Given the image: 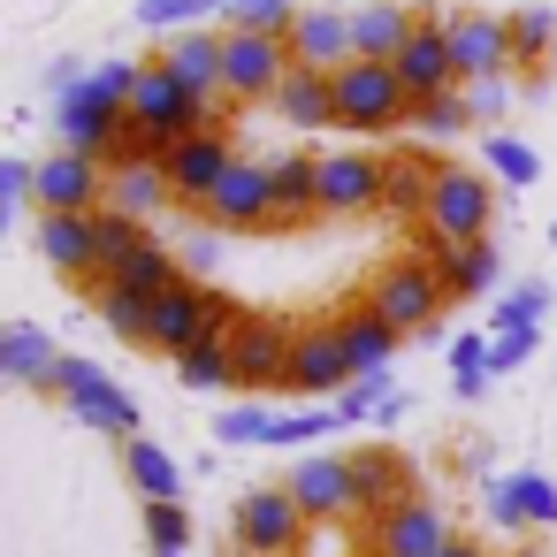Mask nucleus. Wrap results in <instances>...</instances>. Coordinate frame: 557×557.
Returning a JSON list of instances; mask_svg holds the SVG:
<instances>
[{
  "mask_svg": "<svg viewBox=\"0 0 557 557\" xmlns=\"http://www.w3.org/2000/svg\"><path fill=\"white\" fill-rule=\"evenodd\" d=\"M222 123V108L214 100H199L161 54L146 62V77H138V92H131V131H138V153L146 161H161V153H176L184 138H199V131H214Z\"/></svg>",
  "mask_w": 557,
  "mask_h": 557,
  "instance_id": "nucleus-1",
  "label": "nucleus"
},
{
  "mask_svg": "<svg viewBox=\"0 0 557 557\" xmlns=\"http://www.w3.org/2000/svg\"><path fill=\"white\" fill-rule=\"evenodd\" d=\"M329 85H336V131H359V138L412 131V92H405L397 62H344Z\"/></svg>",
  "mask_w": 557,
  "mask_h": 557,
  "instance_id": "nucleus-2",
  "label": "nucleus"
},
{
  "mask_svg": "<svg viewBox=\"0 0 557 557\" xmlns=\"http://www.w3.org/2000/svg\"><path fill=\"white\" fill-rule=\"evenodd\" d=\"M367 306L397 329V336H428L435 321H443V306H450V290H443V268L428 260V252H397L389 268H374V283H367Z\"/></svg>",
  "mask_w": 557,
  "mask_h": 557,
  "instance_id": "nucleus-3",
  "label": "nucleus"
},
{
  "mask_svg": "<svg viewBox=\"0 0 557 557\" xmlns=\"http://www.w3.org/2000/svg\"><path fill=\"white\" fill-rule=\"evenodd\" d=\"M237 321H245V306H237V298H222L214 283L184 275L176 290H161V298H153V344H146V351L184 359L191 344H214V336H230Z\"/></svg>",
  "mask_w": 557,
  "mask_h": 557,
  "instance_id": "nucleus-4",
  "label": "nucleus"
},
{
  "mask_svg": "<svg viewBox=\"0 0 557 557\" xmlns=\"http://www.w3.org/2000/svg\"><path fill=\"white\" fill-rule=\"evenodd\" d=\"M54 397L85 420V428H100V435H115V443H138V397L115 382V374H100L92 359H77V351H62V367H54Z\"/></svg>",
  "mask_w": 557,
  "mask_h": 557,
  "instance_id": "nucleus-5",
  "label": "nucleus"
},
{
  "mask_svg": "<svg viewBox=\"0 0 557 557\" xmlns=\"http://www.w3.org/2000/svg\"><path fill=\"white\" fill-rule=\"evenodd\" d=\"M306 511H298V496L275 481V488H245L237 496V511H230V542L245 549V557H290V549H306Z\"/></svg>",
  "mask_w": 557,
  "mask_h": 557,
  "instance_id": "nucleus-6",
  "label": "nucleus"
},
{
  "mask_svg": "<svg viewBox=\"0 0 557 557\" xmlns=\"http://www.w3.org/2000/svg\"><path fill=\"white\" fill-rule=\"evenodd\" d=\"M496 222V184L488 169H443L435 191H428V237H450V245H481Z\"/></svg>",
  "mask_w": 557,
  "mask_h": 557,
  "instance_id": "nucleus-7",
  "label": "nucleus"
},
{
  "mask_svg": "<svg viewBox=\"0 0 557 557\" xmlns=\"http://www.w3.org/2000/svg\"><path fill=\"white\" fill-rule=\"evenodd\" d=\"M450 62H458V85H504V70H519L511 54V16H488V9H458L450 16Z\"/></svg>",
  "mask_w": 557,
  "mask_h": 557,
  "instance_id": "nucleus-8",
  "label": "nucleus"
},
{
  "mask_svg": "<svg viewBox=\"0 0 557 557\" xmlns=\"http://www.w3.org/2000/svg\"><path fill=\"white\" fill-rule=\"evenodd\" d=\"M108 184H115V176H108V161L54 146V153L39 161L32 207H39V214H100V207H108Z\"/></svg>",
  "mask_w": 557,
  "mask_h": 557,
  "instance_id": "nucleus-9",
  "label": "nucleus"
},
{
  "mask_svg": "<svg viewBox=\"0 0 557 557\" xmlns=\"http://www.w3.org/2000/svg\"><path fill=\"white\" fill-rule=\"evenodd\" d=\"M290 344H298L290 321H275V313H245V321L230 329V351H237V397L283 389V382H290Z\"/></svg>",
  "mask_w": 557,
  "mask_h": 557,
  "instance_id": "nucleus-10",
  "label": "nucleus"
},
{
  "mask_svg": "<svg viewBox=\"0 0 557 557\" xmlns=\"http://www.w3.org/2000/svg\"><path fill=\"white\" fill-rule=\"evenodd\" d=\"M351 382H359V374H351L344 329H336V321H306V329H298V344H290V382H283V389L313 405V397H344Z\"/></svg>",
  "mask_w": 557,
  "mask_h": 557,
  "instance_id": "nucleus-11",
  "label": "nucleus"
},
{
  "mask_svg": "<svg viewBox=\"0 0 557 557\" xmlns=\"http://www.w3.org/2000/svg\"><path fill=\"white\" fill-rule=\"evenodd\" d=\"M290 70H298L290 39H275V32H230V54H222L230 100H245V108H252V100H275Z\"/></svg>",
  "mask_w": 557,
  "mask_h": 557,
  "instance_id": "nucleus-12",
  "label": "nucleus"
},
{
  "mask_svg": "<svg viewBox=\"0 0 557 557\" xmlns=\"http://www.w3.org/2000/svg\"><path fill=\"white\" fill-rule=\"evenodd\" d=\"M161 169H169V184H176V207H214V191L230 184V169H237V146H230V131L214 123V131H199V138H184L176 153H161Z\"/></svg>",
  "mask_w": 557,
  "mask_h": 557,
  "instance_id": "nucleus-13",
  "label": "nucleus"
},
{
  "mask_svg": "<svg viewBox=\"0 0 557 557\" xmlns=\"http://www.w3.org/2000/svg\"><path fill=\"white\" fill-rule=\"evenodd\" d=\"M290 496H298V511L321 527V519H344V511H359V473H351V458L344 450H306L298 466H290V481H283Z\"/></svg>",
  "mask_w": 557,
  "mask_h": 557,
  "instance_id": "nucleus-14",
  "label": "nucleus"
},
{
  "mask_svg": "<svg viewBox=\"0 0 557 557\" xmlns=\"http://www.w3.org/2000/svg\"><path fill=\"white\" fill-rule=\"evenodd\" d=\"M397 77H405V92H412V100L466 92V85H458V62H450V16L420 9V24H412V39H405V54H397Z\"/></svg>",
  "mask_w": 557,
  "mask_h": 557,
  "instance_id": "nucleus-15",
  "label": "nucleus"
},
{
  "mask_svg": "<svg viewBox=\"0 0 557 557\" xmlns=\"http://www.w3.org/2000/svg\"><path fill=\"white\" fill-rule=\"evenodd\" d=\"M450 542H458V527L435 496H412L389 519H374V557H443Z\"/></svg>",
  "mask_w": 557,
  "mask_h": 557,
  "instance_id": "nucleus-16",
  "label": "nucleus"
},
{
  "mask_svg": "<svg viewBox=\"0 0 557 557\" xmlns=\"http://www.w3.org/2000/svg\"><path fill=\"white\" fill-rule=\"evenodd\" d=\"M382 176H389L382 153H359V146L321 153V214H367V207H382Z\"/></svg>",
  "mask_w": 557,
  "mask_h": 557,
  "instance_id": "nucleus-17",
  "label": "nucleus"
},
{
  "mask_svg": "<svg viewBox=\"0 0 557 557\" xmlns=\"http://www.w3.org/2000/svg\"><path fill=\"white\" fill-rule=\"evenodd\" d=\"M39 260L70 283H108L100 275V214H39Z\"/></svg>",
  "mask_w": 557,
  "mask_h": 557,
  "instance_id": "nucleus-18",
  "label": "nucleus"
},
{
  "mask_svg": "<svg viewBox=\"0 0 557 557\" xmlns=\"http://www.w3.org/2000/svg\"><path fill=\"white\" fill-rule=\"evenodd\" d=\"M207 222L214 230H275V169L268 161H237L230 184L214 191Z\"/></svg>",
  "mask_w": 557,
  "mask_h": 557,
  "instance_id": "nucleus-19",
  "label": "nucleus"
},
{
  "mask_svg": "<svg viewBox=\"0 0 557 557\" xmlns=\"http://www.w3.org/2000/svg\"><path fill=\"white\" fill-rule=\"evenodd\" d=\"M351 473H359V511L367 519H389L397 504H412V458L405 450H389V443H367V450H351Z\"/></svg>",
  "mask_w": 557,
  "mask_h": 557,
  "instance_id": "nucleus-20",
  "label": "nucleus"
},
{
  "mask_svg": "<svg viewBox=\"0 0 557 557\" xmlns=\"http://www.w3.org/2000/svg\"><path fill=\"white\" fill-rule=\"evenodd\" d=\"M290 54H298V70L336 77L344 62H359V47H351V16H344V9H306V16L290 24Z\"/></svg>",
  "mask_w": 557,
  "mask_h": 557,
  "instance_id": "nucleus-21",
  "label": "nucleus"
},
{
  "mask_svg": "<svg viewBox=\"0 0 557 557\" xmlns=\"http://www.w3.org/2000/svg\"><path fill=\"white\" fill-rule=\"evenodd\" d=\"M222 54H230V32H184V39H169L161 47V62L199 92V100H230V77H222Z\"/></svg>",
  "mask_w": 557,
  "mask_h": 557,
  "instance_id": "nucleus-22",
  "label": "nucleus"
},
{
  "mask_svg": "<svg viewBox=\"0 0 557 557\" xmlns=\"http://www.w3.org/2000/svg\"><path fill=\"white\" fill-rule=\"evenodd\" d=\"M412 24H420L412 0H367V9H351V47H359V62H397L405 39H412Z\"/></svg>",
  "mask_w": 557,
  "mask_h": 557,
  "instance_id": "nucleus-23",
  "label": "nucleus"
},
{
  "mask_svg": "<svg viewBox=\"0 0 557 557\" xmlns=\"http://www.w3.org/2000/svg\"><path fill=\"white\" fill-rule=\"evenodd\" d=\"M54 367H62V351H54L47 329H32V321H9V329H0V374H9V382L54 389Z\"/></svg>",
  "mask_w": 557,
  "mask_h": 557,
  "instance_id": "nucleus-24",
  "label": "nucleus"
},
{
  "mask_svg": "<svg viewBox=\"0 0 557 557\" xmlns=\"http://www.w3.org/2000/svg\"><path fill=\"white\" fill-rule=\"evenodd\" d=\"M275 169V230H298L306 214H321V153H283Z\"/></svg>",
  "mask_w": 557,
  "mask_h": 557,
  "instance_id": "nucleus-25",
  "label": "nucleus"
},
{
  "mask_svg": "<svg viewBox=\"0 0 557 557\" xmlns=\"http://www.w3.org/2000/svg\"><path fill=\"white\" fill-rule=\"evenodd\" d=\"M275 115L298 123V131H336V85L321 70H290L283 92H275Z\"/></svg>",
  "mask_w": 557,
  "mask_h": 557,
  "instance_id": "nucleus-26",
  "label": "nucleus"
},
{
  "mask_svg": "<svg viewBox=\"0 0 557 557\" xmlns=\"http://www.w3.org/2000/svg\"><path fill=\"white\" fill-rule=\"evenodd\" d=\"M336 329H344L351 374H374V367H389V351L405 344V336H397V329H389V321H382V313H374L367 298H359V306H344V313H336Z\"/></svg>",
  "mask_w": 557,
  "mask_h": 557,
  "instance_id": "nucleus-27",
  "label": "nucleus"
},
{
  "mask_svg": "<svg viewBox=\"0 0 557 557\" xmlns=\"http://www.w3.org/2000/svg\"><path fill=\"white\" fill-rule=\"evenodd\" d=\"M123 473H131V488H138L146 504H184V466H176L153 435L123 443Z\"/></svg>",
  "mask_w": 557,
  "mask_h": 557,
  "instance_id": "nucleus-28",
  "label": "nucleus"
},
{
  "mask_svg": "<svg viewBox=\"0 0 557 557\" xmlns=\"http://www.w3.org/2000/svg\"><path fill=\"white\" fill-rule=\"evenodd\" d=\"M435 176H443V161H428V153H389L382 207H389V214H412V222H428V191H435Z\"/></svg>",
  "mask_w": 557,
  "mask_h": 557,
  "instance_id": "nucleus-29",
  "label": "nucleus"
},
{
  "mask_svg": "<svg viewBox=\"0 0 557 557\" xmlns=\"http://www.w3.org/2000/svg\"><path fill=\"white\" fill-rule=\"evenodd\" d=\"M108 199H115L123 214H138V222H153L161 207H176V184H169V169H161V161H131V169H115Z\"/></svg>",
  "mask_w": 557,
  "mask_h": 557,
  "instance_id": "nucleus-30",
  "label": "nucleus"
},
{
  "mask_svg": "<svg viewBox=\"0 0 557 557\" xmlns=\"http://www.w3.org/2000/svg\"><path fill=\"white\" fill-rule=\"evenodd\" d=\"M496 283H504V252H496L488 237H481V245H458V260L443 268V290H450V298H488Z\"/></svg>",
  "mask_w": 557,
  "mask_h": 557,
  "instance_id": "nucleus-31",
  "label": "nucleus"
},
{
  "mask_svg": "<svg viewBox=\"0 0 557 557\" xmlns=\"http://www.w3.org/2000/svg\"><path fill=\"white\" fill-rule=\"evenodd\" d=\"M108 283H115V290H138V298H161V290H176V283H184V268L169 260V245H138Z\"/></svg>",
  "mask_w": 557,
  "mask_h": 557,
  "instance_id": "nucleus-32",
  "label": "nucleus"
},
{
  "mask_svg": "<svg viewBox=\"0 0 557 557\" xmlns=\"http://www.w3.org/2000/svg\"><path fill=\"white\" fill-rule=\"evenodd\" d=\"M100 321H108V336H123V344H153V298H138V290H115V283H100Z\"/></svg>",
  "mask_w": 557,
  "mask_h": 557,
  "instance_id": "nucleus-33",
  "label": "nucleus"
},
{
  "mask_svg": "<svg viewBox=\"0 0 557 557\" xmlns=\"http://www.w3.org/2000/svg\"><path fill=\"white\" fill-rule=\"evenodd\" d=\"M176 382H184V389H237V351H230V336L191 344V351L176 359Z\"/></svg>",
  "mask_w": 557,
  "mask_h": 557,
  "instance_id": "nucleus-34",
  "label": "nucleus"
},
{
  "mask_svg": "<svg viewBox=\"0 0 557 557\" xmlns=\"http://www.w3.org/2000/svg\"><path fill=\"white\" fill-rule=\"evenodd\" d=\"M131 16L161 39H184V32H207V16H222V0H138Z\"/></svg>",
  "mask_w": 557,
  "mask_h": 557,
  "instance_id": "nucleus-35",
  "label": "nucleus"
},
{
  "mask_svg": "<svg viewBox=\"0 0 557 557\" xmlns=\"http://www.w3.org/2000/svg\"><path fill=\"white\" fill-rule=\"evenodd\" d=\"M549 313V283H511L496 306H488V336H519V329H542Z\"/></svg>",
  "mask_w": 557,
  "mask_h": 557,
  "instance_id": "nucleus-36",
  "label": "nucleus"
},
{
  "mask_svg": "<svg viewBox=\"0 0 557 557\" xmlns=\"http://www.w3.org/2000/svg\"><path fill=\"white\" fill-rule=\"evenodd\" d=\"M336 428H344L336 405H298V412H275L268 450H298V458H306V443H321V435H336Z\"/></svg>",
  "mask_w": 557,
  "mask_h": 557,
  "instance_id": "nucleus-37",
  "label": "nucleus"
},
{
  "mask_svg": "<svg viewBox=\"0 0 557 557\" xmlns=\"http://www.w3.org/2000/svg\"><path fill=\"white\" fill-rule=\"evenodd\" d=\"M298 16H306L298 0H222V32H275V39H290Z\"/></svg>",
  "mask_w": 557,
  "mask_h": 557,
  "instance_id": "nucleus-38",
  "label": "nucleus"
},
{
  "mask_svg": "<svg viewBox=\"0 0 557 557\" xmlns=\"http://www.w3.org/2000/svg\"><path fill=\"white\" fill-rule=\"evenodd\" d=\"M466 123H481V115H473V92H435V100H412V131H420V138H458Z\"/></svg>",
  "mask_w": 557,
  "mask_h": 557,
  "instance_id": "nucleus-39",
  "label": "nucleus"
},
{
  "mask_svg": "<svg viewBox=\"0 0 557 557\" xmlns=\"http://www.w3.org/2000/svg\"><path fill=\"white\" fill-rule=\"evenodd\" d=\"M481 169H488L496 184H511V191L542 176V161H534V146H527V138H511V131H488V153H481Z\"/></svg>",
  "mask_w": 557,
  "mask_h": 557,
  "instance_id": "nucleus-40",
  "label": "nucleus"
},
{
  "mask_svg": "<svg viewBox=\"0 0 557 557\" xmlns=\"http://www.w3.org/2000/svg\"><path fill=\"white\" fill-rule=\"evenodd\" d=\"M138 245H153V237H146V222H138V214H123V207H100V275H115Z\"/></svg>",
  "mask_w": 557,
  "mask_h": 557,
  "instance_id": "nucleus-41",
  "label": "nucleus"
},
{
  "mask_svg": "<svg viewBox=\"0 0 557 557\" xmlns=\"http://www.w3.org/2000/svg\"><path fill=\"white\" fill-rule=\"evenodd\" d=\"M549 47H557V9H511V54H519V70H534Z\"/></svg>",
  "mask_w": 557,
  "mask_h": 557,
  "instance_id": "nucleus-42",
  "label": "nucleus"
},
{
  "mask_svg": "<svg viewBox=\"0 0 557 557\" xmlns=\"http://www.w3.org/2000/svg\"><path fill=\"white\" fill-rule=\"evenodd\" d=\"M450 389L466 405L488 389V336H450Z\"/></svg>",
  "mask_w": 557,
  "mask_h": 557,
  "instance_id": "nucleus-43",
  "label": "nucleus"
},
{
  "mask_svg": "<svg viewBox=\"0 0 557 557\" xmlns=\"http://www.w3.org/2000/svg\"><path fill=\"white\" fill-rule=\"evenodd\" d=\"M268 428H275V412H268L260 397H245V405H230V412L214 420V443H222V450H245V443H268Z\"/></svg>",
  "mask_w": 557,
  "mask_h": 557,
  "instance_id": "nucleus-44",
  "label": "nucleus"
},
{
  "mask_svg": "<svg viewBox=\"0 0 557 557\" xmlns=\"http://www.w3.org/2000/svg\"><path fill=\"white\" fill-rule=\"evenodd\" d=\"M504 481H511V504H519L527 527H557V481H549V473L527 466V473H504Z\"/></svg>",
  "mask_w": 557,
  "mask_h": 557,
  "instance_id": "nucleus-45",
  "label": "nucleus"
},
{
  "mask_svg": "<svg viewBox=\"0 0 557 557\" xmlns=\"http://www.w3.org/2000/svg\"><path fill=\"white\" fill-rule=\"evenodd\" d=\"M146 542H153V557H184L191 549V511L184 504H146Z\"/></svg>",
  "mask_w": 557,
  "mask_h": 557,
  "instance_id": "nucleus-46",
  "label": "nucleus"
},
{
  "mask_svg": "<svg viewBox=\"0 0 557 557\" xmlns=\"http://www.w3.org/2000/svg\"><path fill=\"white\" fill-rule=\"evenodd\" d=\"M389 397H397V382H389V367H374V374H359V382H351V389L336 397V420L351 428V420H367V412H382Z\"/></svg>",
  "mask_w": 557,
  "mask_h": 557,
  "instance_id": "nucleus-47",
  "label": "nucleus"
},
{
  "mask_svg": "<svg viewBox=\"0 0 557 557\" xmlns=\"http://www.w3.org/2000/svg\"><path fill=\"white\" fill-rule=\"evenodd\" d=\"M534 344H542V329H519V336H488V374H511V367H527V359H534Z\"/></svg>",
  "mask_w": 557,
  "mask_h": 557,
  "instance_id": "nucleus-48",
  "label": "nucleus"
},
{
  "mask_svg": "<svg viewBox=\"0 0 557 557\" xmlns=\"http://www.w3.org/2000/svg\"><path fill=\"white\" fill-rule=\"evenodd\" d=\"M481 504H488V527H496V534H527V519H519V504H511V481H488Z\"/></svg>",
  "mask_w": 557,
  "mask_h": 557,
  "instance_id": "nucleus-49",
  "label": "nucleus"
},
{
  "mask_svg": "<svg viewBox=\"0 0 557 557\" xmlns=\"http://www.w3.org/2000/svg\"><path fill=\"white\" fill-rule=\"evenodd\" d=\"M32 184H39V161H24V153L0 161V199H32Z\"/></svg>",
  "mask_w": 557,
  "mask_h": 557,
  "instance_id": "nucleus-50",
  "label": "nucleus"
},
{
  "mask_svg": "<svg viewBox=\"0 0 557 557\" xmlns=\"http://www.w3.org/2000/svg\"><path fill=\"white\" fill-rule=\"evenodd\" d=\"M85 77H92V70H85V62H77V54H62V62H54V70H47V92H54V100H70V92H77V85H85Z\"/></svg>",
  "mask_w": 557,
  "mask_h": 557,
  "instance_id": "nucleus-51",
  "label": "nucleus"
},
{
  "mask_svg": "<svg viewBox=\"0 0 557 557\" xmlns=\"http://www.w3.org/2000/svg\"><path fill=\"white\" fill-rule=\"evenodd\" d=\"M511 108V85H473V115L488 123V115H504Z\"/></svg>",
  "mask_w": 557,
  "mask_h": 557,
  "instance_id": "nucleus-52",
  "label": "nucleus"
},
{
  "mask_svg": "<svg viewBox=\"0 0 557 557\" xmlns=\"http://www.w3.org/2000/svg\"><path fill=\"white\" fill-rule=\"evenodd\" d=\"M214 260H222V245H214V237H191V245H184V275H207Z\"/></svg>",
  "mask_w": 557,
  "mask_h": 557,
  "instance_id": "nucleus-53",
  "label": "nucleus"
},
{
  "mask_svg": "<svg viewBox=\"0 0 557 557\" xmlns=\"http://www.w3.org/2000/svg\"><path fill=\"white\" fill-rule=\"evenodd\" d=\"M443 557H488V542H473V534H458V542H450Z\"/></svg>",
  "mask_w": 557,
  "mask_h": 557,
  "instance_id": "nucleus-54",
  "label": "nucleus"
},
{
  "mask_svg": "<svg viewBox=\"0 0 557 557\" xmlns=\"http://www.w3.org/2000/svg\"><path fill=\"white\" fill-rule=\"evenodd\" d=\"M549 245H557V222H549Z\"/></svg>",
  "mask_w": 557,
  "mask_h": 557,
  "instance_id": "nucleus-55",
  "label": "nucleus"
},
{
  "mask_svg": "<svg viewBox=\"0 0 557 557\" xmlns=\"http://www.w3.org/2000/svg\"><path fill=\"white\" fill-rule=\"evenodd\" d=\"M519 557H534V549H519Z\"/></svg>",
  "mask_w": 557,
  "mask_h": 557,
  "instance_id": "nucleus-56",
  "label": "nucleus"
},
{
  "mask_svg": "<svg viewBox=\"0 0 557 557\" xmlns=\"http://www.w3.org/2000/svg\"><path fill=\"white\" fill-rule=\"evenodd\" d=\"M321 9H329V0H321Z\"/></svg>",
  "mask_w": 557,
  "mask_h": 557,
  "instance_id": "nucleus-57",
  "label": "nucleus"
}]
</instances>
